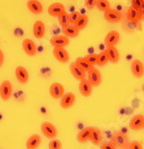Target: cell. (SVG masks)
<instances>
[{"label": "cell", "instance_id": "ab89813d", "mask_svg": "<svg viewBox=\"0 0 144 149\" xmlns=\"http://www.w3.org/2000/svg\"><path fill=\"white\" fill-rule=\"evenodd\" d=\"M141 90H142V92H144V84H142V86H141Z\"/></svg>", "mask_w": 144, "mask_h": 149}, {"label": "cell", "instance_id": "e575fe53", "mask_svg": "<svg viewBox=\"0 0 144 149\" xmlns=\"http://www.w3.org/2000/svg\"><path fill=\"white\" fill-rule=\"evenodd\" d=\"M100 149H116V146L113 144V142H102L99 145Z\"/></svg>", "mask_w": 144, "mask_h": 149}, {"label": "cell", "instance_id": "3957f363", "mask_svg": "<svg viewBox=\"0 0 144 149\" xmlns=\"http://www.w3.org/2000/svg\"><path fill=\"white\" fill-rule=\"evenodd\" d=\"M87 73H88V80L92 84V86L93 87L99 86L102 82V76L100 71L93 67Z\"/></svg>", "mask_w": 144, "mask_h": 149}, {"label": "cell", "instance_id": "ffe728a7", "mask_svg": "<svg viewBox=\"0 0 144 149\" xmlns=\"http://www.w3.org/2000/svg\"><path fill=\"white\" fill-rule=\"evenodd\" d=\"M46 33V27L42 21H37L33 25V34L37 39L43 38Z\"/></svg>", "mask_w": 144, "mask_h": 149}, {"label": "cell", "instance_id": "f546056e", "mask_svg": "<svg viewBox=\"0 0 144 149\" xmlns=\"http://www.w3.org/2000/svg\"><path fill=\"white\" fill-rule=\"evenodd\" d=\"M58 22L61 24L62 27H65L68 24H70L69 23V15L66 12H64L62 15H60L58 16Z\"/></svg>", "mask_w": 144, "mask_h": 149}, {"label": "cell", "instance_id": "5b68a950", "mask_svg": "<svg viewBox=\"0 0 144 149\" xmlns=\"http://www.w3.org/2000/svg\"><path fill=\"white\" fill-rule=\"evenodd\" d=\"M75 100H76V97H75L74 93H65L63 96L61 97V100H60L61 108H63L65 110L71 108L72 106L74 104Z\"/></svg>", "mask_w": 144, "mask_h": 149}, {"label": "cell", "instance_id": "277c9868", "mask_svg": "<svg viewBox=\"0 0 144 149\" xmlns=\"http://www.w3.org/2000/svg\"><path fill=\"white\" fill-rule=\"evenodd\" d=\"M13 86L9 81H4L0 86V98L3 101H8L12 96Z\"/></svg>", "mask_w": 144, "mask_h": 149}, {"label": "cell", "instance_id": "9a60e30c", "mask_svg": "<svg viewBox=\"0 0 144 149\" xmlns=\"http://www.w3.org/2000/svg\"><path fill=\"white\" fill-rule=\"evenodd\" d=\"M70 71H71V74H73V77L79 80V81H81L83 79H86V73L84 70H82L81 68H80L76 64L75 62L74 63H72L70 65Z\"/></svg>", "mask_w": 144, "mask_h": 149}, {"label": "cell", "instance_id": "2e32d148", "mask_svg": "<svg viewBox=\"0 0 144 149\" xmlns=\"http://www.w3.org/2000/svg\"><path fill=\"white\" fill-rule=\"evenodd\" d=\"M48 12L49 14V15L51 16H55V17H58L60 15H62L64 12H65V6L61 3H54L51 6H49Z\"/></svg>", "mask_w": 144, "mask_h": 149}, {"label": "cell", "instance_id": "f35d334b", "mask_svg": "<svg viewBox=\"0 0 144 149\" xmlns=\"http://www.w3.org/2000/svg\"><path fill=\"white\" fill-rule=\"evenodd\" d=\"M140 14H141V19L144 20V7L141 10H140Z\"/></svg>", "mask_w": 144, "mask_h": 149}, {"label": "cell", "instance_id": "7a4b0ae2", "mask_svg": "<svg viewBox=\"0 0 144 149\" xmlns=\"http://www.w3.org/2000/svg\"><path fill=\"white\" fill-rule=\"evenodd\" d=\"M40 130H41L42 134L46 137L49 138V139H54V138H56L57 136L56 127L53 124H51L50 122H48V121L43 122L40 126Z\"/></svg>", "mask_w": 144, "mask_h": 149}, {"label": "cell", "instance_id": "d590c367", "mask_svg": "<svg viewBox=\"0 0 144 149\" xmlns=\"http://www.w3.org/2000/svg\"><path fill=\"white\" fill-rule=\"evenodd\" d=\"M129 149H143V146H142V145L139 141L133 140V141H132L130 143Z\"/></svg>", "mask_w": 144, "mask_h": 149}, {"label": "cell", "instance_id": "1f68e13d", "mask_svg": "<svg viewBox=\"0 0 144 149\" xmlns=\"http://www.w3.org/2000/svg\"><path fill=\"white\" fill-rule=\"evenodd\" d=\"M81 15L79 12H77V11L71 13L69 15V23L71 24H76V23L78 22V20H79Z\"/></svg>", "mask_w": 144, "mask_h": 149}, {"label": "cell", "instance_id": "e0dca14e", "mask_svg": "<svg viewBox=\"0 0 144 149\" xmlns=\"http://www.w3.org/2000/svg\"><path fill=\"white\" fill-rule=\"evenodd\" d=\"M107 55L108 57V61L116 64L118 63L119 59H120V54L118 49L116 48V46H111V47H107V49L105 50Z\"/></svg>", "mask_w": 144, "mask_h": 149}, {"label": "cell", "instance_id": "484cf974", "mask_svg": "<svg viewBox=\"0 0 144 149\" xmlns=\"http://www.w3.org/2000/svg\"><path fill=\"white\" fill-rule=\"evenodd\" d=\"M75 64H76V65H77L80 68H81L82 70H84L85 72L90 71L92 68H93V66H91L90 64L84 58H82V57L78 58L75 60Z\"/></svg>", "mask_w": 144, "mask_h": 149}, {"label": "cell", "instance_id": "4316f807", "mask_svg": "<svg viewBox=\"0 0 144 149\" xmlns=\"http://www.w3.org/2000/svg\"><path fill=\"white\" fill-rule=\"evenodd\" d=\"M96 7L101 12H106L107 10L111 8V5L108 0H97Z\"/></svg>", "mask_w": 144, "mask_h": 149}, {"label": "cell", "instance_id": "52a82bcc", "mask_svg": "<svg viewBox=\"0 0 144 149\" xmlns=\"http://www.w3.org/2000/svg\"><path fill=\"white\" fill-rule=\"evenodd\" d=\"M131 71L137 78H141L144 76V65L139 59H134L131 64Z\"/></svg>", "mask_w": 144, "mask_h": 149}, {"label": "cell", "instance_id": "603a6c76", "mask_svg": "<svg viewBox=\"0 0 144 149\" xmlns=\"http://www.w3.org/2000/svg\"><path fill=\"white\" fill-rule=\"evenodd\" d=\"M80 30L75 24H68L63 27V33L68 38H76L78 37Z\"/></svg>", "mask_w": 144, "mask_h": 149}, {"label": "cell", "instance_id": "4fadbf2b", "mask_svg": "<svg viewBox=\"0 0 144 149\" xmlns=\"http://www.w3.org/2000/svg\"><path fill=\"white\" fill-rule=\"evenodd\" d=\"M70 43V40L65 35H57L50 40V44L54 47H62L65 48L68 46Z\"/></svg>", "mask_w": 144, "mask_h": 149}, {"label": "cell", "instance_id": "d6986e66", "mask_svg": "<svg viewBox=\"0 0 144 149\" xmlns=\"http://www.w3.org/2000/svg\"><path fill=\"white\" fill-rule=\"evenodd\" d=\"M90 140L91 141L92 144L95 145V146H99L103 142V135H102L101 130L99 129V127H92V131H91Z\"/></svg>", "mask_w": 144, "mask_h": 149}, {"label": "cell", "instance_id": "30bf717a", "mask_svg": "<svg viewBox=\"0 0 144 149\" xmlns=\"http://www.w3.org/2000/svg\"><path fill=\"white\" fill-rule=\"evenodd\" d=\"M120 40V33L117 31H111L106 35L104 43L107 47L116 46Z\"/></svg>", "mask_w": 144, "mask_h": 149}, {"label": "cell", "instance_id": "8992f818", "mask_svg": "<svg viewBox=\"0 0 144 149\" xmlns=\"http://www.w3.org/2000/svg\"><path fill=\"white\" fill-rule=\"evenodd\" d=\"M53 55L56 58V60L62 63H66L70 59V55L68 51L65 48L62 47H55L53 49Z\"/></svg>", "mask_w": 144, "mask_h": 149}, {"label": "cell", "instance_id": "6da1fadb", "mask_svg": "<svg viewBox=\"0 0 144 149\" xmlns=\"http://www.w3.org/2000/svg\"><path fill=\"white\" fill-rule=\"evenodd\" d=\"M111 142H113L116 147L121 148V149H128L130 146V142L128 137L125 134H123V132L116 131L113 134Z\"/></svg>", "mask_w": 144, "mask_h": 149}, {"label": "cell", "instance_id": "836d02e7", "mask_svg": "<svg viewBox=\"0 0 144 149\" xmlns=\"http://www.w3.org/2000/svg\"><path fill=\"white\" fill-rule=\"evenodd\" d=\"M132 6L138 10H141L144 7V0H132Z\"/></svg>", "mask_w": 144, "mask_h": 149}, {"label": "cell", "instance_id": "83f0119b", "mask_svg": "<svg viewBox=\"0 0 144 149\" xmlns=\"http://www.w3.org/2000/svg\"><path fill=\"white\" fill-rule=\"evenodd\" d=\"M88 23H89V17L87 15H81L75 25L81 31V30H83L87 26Z\"/></svg>", "mask_w": 144, "mask_h": 149}, {"label": "cell", "instance_id": "4dcf8cb0", "mask_svg": "<svg viewBox=\"0 0 144 149\" xmlns=\"http://www.w3.org/2000/svg\"><path fill=\"white\" fill-rule=\"evenodd\" d=\"M84 58L90 64L91 66H96L98 65V60H99V54H90L84 57Z\"/></svg>", "mask_w": 144, "mask_h": 149}, {"label": "cell", "instance_id": "7402d4cb", "mask_svg": "<svg viewBox=\"0 0 144 149\" xmlns=\"http://www.w3.org/2000/svg\"><path fill=\"white\" fill-rule=\"evenodd\" d=\"M27 7L30 12L35 15L41 14L43 11V6L38 0H29L27 2Z\"/></svg>", "mask_w": 144, "mask_h": 149}, {"label": "cell", "instance_id": "d4e9b609", "mask_svg": "<svg viewBox=\"0 0 144 149\" xmlns=\"http://www.w3.org/2000/svg\"><path fill=\"white\" fill-rule=\"evenodd\" d=\"M126 17H127L128 21H130L132 23H138L141 19L140 10L134 8L133 6H130L127 10Z\"/></svg>", "mask_w": 144, "mask_h": 149}, {"label": "cell", "instance_id": "74e56055", "mask_svg": "<svg viewBox=\"0 0 144 149\" xmlns=\"http://www.w3.org/2000/svg\"><path fill=\"white\" fill-rule=\"evenodd\" d=\"M4 59H5V56H4V52L2 49H0V68L3 66L4 64Z\"/></svg>", "mask_w": 144, "mask_h": 149}, {"label": "cell", "instance_id": "ac0fdd59", "mask_svg": "<svg viewBox=\"0 0 144 149\" xmlns=\"http://www.w3.org/2000/svg\"><path fill=\"white\" fill-rule=\"evenodd\" d=\"M15 77L21 84H26L29 81V73L27 69L22 66H18L15 69Z\"/></svg>", "mask_w": 144, "mask_h": 149}, {"label": "cell", "instance_id": "8fae6325", "mask_svg": "<svg viewBox=\"0 0 144 149\" xmlns=\"http://www.w3.org/2000/svg\"><path fill=\"white\" fill-rule=\"evenodd\" d=\"M49 93L54 99H59L65 94V88L59 83H53L49 87Z\"/></svg>", "mask_w": 144, "mask_h": 149}, {"label": "cell", "instance_id": "7c38bea8", "mask_svg": "<svg viewBox=\"0 0 144 149\" xmlns=\"http://www.w3.org/2000/svg\"><path fill=\"white\" fill-rule=\"evenodd\" d=\"M23 49L27 55L32 57L35 56L37 53V47L34 41L30 39H24L23 41Z\"/></svg>", "mask_w": 144, "mask_h": 149}, {"label": "cell", "instance_id": "5bb4252c", "mask_svg": "<svg viewBox=\"0 0 144 149\" xmlns=\"http://www.w3.org/2000/svg\"><path fill=\"white\" fill-rule=\"evenodd\" d=\"M92 84L89 82L88 79H83L80 81L79 84V91L81 94L84 97H89L92 93Z\"/></svg>", "mask_w": 144, "mask_h": 149}, {"label": "cell", "instance_id": "8d00e7d4", "mask_svg": "<svg viewBox=\"0 0 144 149\" xmlns=\"http://www.w3.org/2000/svg\"><path fill=\"white\" fill-rule=\"evenodd\" d=\"M96 2L97 0H85V6L89 9V10H92L95 6H96Z\"/></svg>", "mask_w": 144, "mask_h": 149}, {"label": "cell", "instance_id": "f1b7e54d", "mask_svg": "<svg viewBox=\"0 0 144 149\" xmlns=\"http://www.w3.org/2000/svg\"><path fill=\"white\" fill-rule=\"evenodd\" d=\"M108 62V57L107 55L106 51L100 52L99 54V60H98V66L103 67L107 65V63Z\"/></svg>", "mask_w": 144, "mask_h": 149}, {"label": "cell", "instance_id": "44dd1931", "mask_svg": "<svg viewBox=\"0 0 144 149\" xmlns=\"http://www.w3.org/2000/svg\"><path fill=\"white\" fill-rule=\"evenodd\" d=\"M41 143V137L38 134H34L30 136L26 142V148L27 149H38Z\"/></svg>", "mask_w": 144, "mask_h": 149}, {"label": "cell", "instance_id": "d6a6232c", "mask_svg": "<svg viewBox=\"0 0 144 149\" xmlns=\"http://www.w3.org/2000/svg\"><path fill=\"white\" fill-rule=\"evenodd\" d=\"M62 148V143L60 140L57 139H52L48 143V149H61Z\"/></svg>", "mask_w": 144, "mask_h": 149}, {"label": "cell", "instance_id": "cb8c5ba5", "mask_svg": "<svg viewBox=\"0 0 144 149\" xmlns=\"http://www.w3.org/2000/svg\"><path fill=\"white\" fill-rule=\"evenodd\" d=\"M92 127H88L85 129L81 130L78 135H77V141L79 143H86L90 140L91 131H92Z\"/></svg>", "mask_w": 144, "mask_h": 149}, {"label": "cell", "instance_id": "9c48e42d", "mask_svg": "<svg viewBox=\"0 0 144 149\" xmlns=\"http://www.w3.org/2000/svg\"><path fill=\"white\" fill-rule=\"evenodd\" d=\"M104 17L107 21L110 23H119L122 20L123 15L121 12L115 9H108L106 12H104Z\"/></svg>", "mask_w": 144, "mask_h": 149}, {"label": "cell", "instance_id": "ba28073f", "mask_svg": "<svg viewBox=\"0 0 144 149\" xmlns=\"http://www.w3.org/2000/svg\"><path fill=\"white\" fill-rule=\"evenodd\" d=\"M130 129L132 130H141L144 127V116L141 114H137L133 116L129 123Z\"/></svg>", "mask_w": 144, "mask_h": 149}]
</instances>
